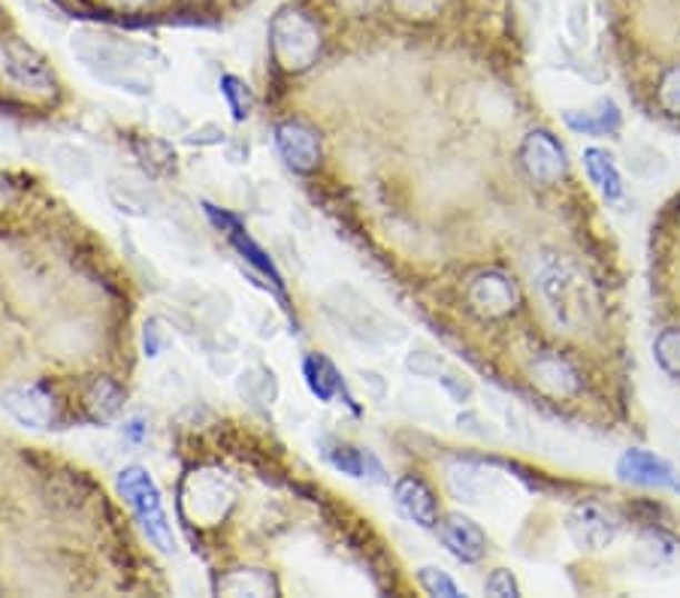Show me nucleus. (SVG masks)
I'll list each match as a JSON object with an SVG mask.
<instances>
[{"instance_id": "c85d7f7f", "label": "nucleus", "mask_w": 680, "mask_h": 598, "mask_svg": "<svg viewBox=\"0 0 680 598\" xmlns=\"http://www.w3.org/2000/svg\"><path fill=\"white\" fill-rule=\"evenodd\" d=\"M653 360L662 372L680 378V327H669L653 339Z\"/></svg>"}, {"instance_id": "4468645a", "label": "nucleus", "mask_w": 680, "mask_h": 598, "mask_svg": "<svg viewBox=\"0 0 680 598\" xmlns=\"http://www.w3.org/2000/svg\"><path fill=\"white\" fill-rule=\"evenodd\" d=\"M436 532L444 550L466 566H476L487 556V535L476 520H469L463 514H448L442 524H436Z\"/></svg>"}, {"instance_id": "7ed1b4c3", "label": "nucleus", "mask_w": 680, "mask_h": 598, "mask_svg": "<svg viewBox=\"0 0 680 598\" xmlns=\"http://www.w3.org/2000/svg\"><path fill=\"white\" fill-rule=\"evenodd\" d=\"M324 46V33L318 28L312 16L302 10L284 7L272 16L270 22V49L272 61L281 73H306L318 61Z\"/></svg>"}, {"instance_id": "dca6fc26", "label": "nucleus", "mask_w": 680, "mask_h": 598, "mask_svg": "<svg viewBox=\"0 0 680 598\" xmlns=\"http://www.w3.org/2000/svg\"><path fill=\"white\" fill-rule=\"evenodd\" d=\"M393 499H397V508L406 520H411L421 529H436L439 524V505H436V496L421 478L414 475H406L400 481L393 484Z\"/></svg>"}, {"instance_id": "6ab92c4d", "label": "nucleus", "mask_w": 680, "mask_h": 598, "mask_svg": "<svg viewBox=\"0 0 680 598\" xmlns=\"http://www.w3.org/2000/svg\"><path fill=\"white\" fill-rule=\"evenodd\" d=\"M237 393L239 399H246L251 408H270L279 399V381L276 372L267 366H249L242 369L237 378Z\"/></svg>"}, {"instance_id": "a878e982", "label": "nucleus", "mask_w": 680, "mask_h": 598, "mask_svg": "<svg viewBox=\"0 0 680 598\" xmlns=\"http://www.w3.org/2000/svg\"><path fill=\"white\" fill-rule=\"evenodd\" d=\"M367 457L369 450L351 448V445H342V441H327L324 460L348 478H367Z\"/></svg>"}, {"instance_id": "58836bf2", "label": "nucleus", "mask_w": 680, "mask_h": 598, "mask_svg": "<svg viewBox=\"0 0 680 598\" xmlns=\"http://www.w3.org/2000/svg\"><path fill=\"white\" fill-rule=\"evenodd\" d=\"M439 385H442L444 393L451 396L453 402H460V406H463V402H469V399H472V393H476V390H472V385L466 381L463 375H457V372L439 375Z\"/></svg>"}, {"instance_id": "e433bc0d", "label": "nucleus", "mask_w": 680, "mask_h": 598, "mask_svg": "<svg viewBox=\"0 0 680 598\" xmlns=\"http://www.w3.org/2000/svg\"><path fill=\"white\" fill-rule=\"evenodd\" d=\"M566 24H569V33H572L574 43L578 46L587 43V37H590V24H587V3H583V0H572L569 16H566Z\"/></svg>"}, {"instance_id": "c756f323", "label": "nucleus", "mask_w": 680, "mask_h": 598, "mask_svg": "<svg viewBox=\"0 0 680 598\" xmlns=\"http://www.w3.org/2000/svg\"><path fill=\"white\" fill-rule=\"evenodd\" d=\"M448 0H390L393 12L406 22H432L444 10Z\"/></svg>"}, {"instance_id": "412c9836", "label": "nucleus", "mask_w": 680, "mask_h": 598, "mask_svg": "<svg viewBox=\"0 0 680 598\" xmlns=\"http://www.w3.org/2000/svg\"><path fill=\"white\" fill-rule=\"evenodd\" d=\"M216 592L221 596H279V584L276 577L260 571V568H239V571H230L227 577H221L216 584Z\"/></svg>"}, {"instance_id": "f257e3e1", "label": "nucleus", "mask_w": 680, "mask_h": 598, "mask_svg": "<svg viewBox=\"0 0 680 598\" xmlns=\"http://www.w3.org/2000/svg\"><path fill=\"white\" fill-rule=\"evenodd\" d=\"M70 52L98 82L133 97H149L154 73L167 67V58L154 46L124 40L119 33L98 28L76 31L70 37Z\"/></svg>"}, {"instance_id": "79ce46f5", "label": "nucleus", "mask_w": 680, "mask_h": 598, "mask_svg": "<svg viewBox=\"0 0 680 598\" xmlns=\"http://www.w3.org/2000/svg\"><path fill=\"white\" fill-rule=\"evenodd\" d=\"M109 3H112V7H116V10H121V12H140V10H146V7H149L151 0H109Z\"/></svg>"}, {"instance_id": "a19ab883", "label": "nucleus", "mask_w": 680, "mask_h": 598, "mask_svg": "<svg viewBox=\"0 0 680 598\" xmlns=\"http://www.w3.org/2000/svg\"><path fill=\"white\" fill-rule=\"evenodd\" d=\"M124 436H128L130 441H142V438L149 436V429H146V423H142L140 417H133V420L124 423Z\"/></svg>"}, {"instance_id": "39448f33", "label": "nucleus", "mask_w": 680, "mask_h": 598, "mask_svg": "<svg viewBox=\"0 0 680 598\" xmlns=\"http://www.w3.org/2000/svg\"><path fill=\"white\" fill-rule=\"evenodd\" d=\"M539 290L548 309L553 311V318L562 321L569 330H578L583 321H587V293H583V285L578 272L572 267H548L539 276Z\"/></svg>"}, {"instance_id": "9b49d317", "label": "nucleus", "mask_w": 680, "mask_h": 598, "mask_svg": "<svg viewBox=\"0 0 680 598\" xmlns=\"http://www.w3.org/2000/svg\"><path fill=\"white\" fill-rule=\"evenodd\" d=\"M617 478L623 484H636V487H650V490L680 492L678 469L669 460L641 448L623 450V457L617 460Z\"/></svg>"}, {"instance_id": "5701e85b", "label": "nucleus", "mask_w": 680, "mask_h": 598, "mask_svg": "<svg viewBox=\"0 0 680 598\" xmlns=\"http://www.w3.org/2000/svg\"><path fill=\"white\" fill-rule=\"evenodd\" d=\"M52 167L67 182H91L94 179V161L82 146L76 142H54L52 146Z\"/></svg>"}, {"instance_id": "f704fd0d", "label": "nucleus", "mask_w": 680, "mask_h": 598, "mask_svg": "<svg viewBox=\"0 0 680 598\" xmlns=\"http://www.w3.org/2000/svg\"><path fill=\"white\" fill-rule=\"evenodd\" d=\"M142 348H146V357H161L170 348V336L161 327V321H149L142 327Z\"/></svg>"}, {"instance_id": "20e7f679", "label": "nucleus", "mask_w": 680, "mask_h": 598, "mask_svg": "<svg viewBox=\"0 0 680 598\" xmlns=\"http://www.w3.org/2000/svg\"><path fill=\"white\" fill-rule=\"evenodd\" d=\"M119 492L121 499L130 505V511L137 514L142 532L149 535V541L161 554H176V535L170 517L163 511V499L158 484L142 466H128L119 471Z\"/></svg>"}, {"instance_id": "a211bd4d", "label": "nucleus", "mask_w": 680, "mask_h": 598, "mask_svg": "<svg viewBox=\"0 0 680 598\" xmlns=\"http://www.w3.org/2000/svg\"><path fill=\"white\" fill-rule=\"evenodd\" d=\"M107 193L112 206H116L121 215H130V218H149V215H154V209L161 206V197L151 191L149 185L128 179V176L109 179Z\"/></svg>"}, {"instance_id": "b1692460", "label": "nucleus", "mask_w": 680, "mask_h": 598, "mask_svg": "<svg viewBox=\"0 0 680 598\" xmlns=\"http://www.w3.org/2000/svg\"><path fill=\"white\" fill-rule=\"evenodd\" d=\"M130 149L137 155V161L151 172V176H170L176 172V151L173 146L161 137H133Z\"/></svg>"}, {"instance_id": "37998d69", "label": "nucleus", "mask_w": 680, "mask_h": 598, "mask_svg": "<svg viewBox=\"0 0 680 598\" xmlns=\"http://www.w3.org/2000/svg\"><path fill=\"white\" fill-rule=\"evenodd\" d=\"M12 197H16V191H12V185L7 182L3 176H0V209H3V206L10 203Z\"/></svg>"}, {"instance_id": "4be33fe9", "label": "nucleus", "mask_w": 680, "mask_h": 598, "mask_svg": "<svg viewBox=\"0 0 680 598\" xmlns=\"http://www.w3.org/2000/svg\"><path fill=\"white\" fill-rule=\"evenodd\" d=\"M583 167H587V176L590 182L599 188L608 203H617L623 197V179L614 167V158L604 149H587L583 151Z\"/></svg>"}, {"instance_id": "bb28decb", "label": "nucleus", "mask_w": 680, "mask_h": 598, "mask_svg": "<svg viewBox=\"0 0 680 598\" xmlns=\"http://www.w3.org/2000/svg\"><path fill=\"white\" fill-rule=\"evenodd\" d=\"M221 97L233 121H246L254 112V91L239 76H221Z\"/></svg>"}, {"instance_id": "1a4fd4ad", "label": "nucleus", "mask_w": 680, "mask_h": 598, "mask_svg": "<svg viewBox=\"0 0 680 598\" xmlns=\"http://www.w3.org/2000/svg\"><path fill=\"white\" fill-rule=\"evenodd\" d=\"M3 58H7L10 76L24 91H31L37 97L58 94V79H54L52 67L33 46H28L24 40H10L3 46Z\"/></svg>"}, {"instance_id": "c9c22d12", "label": "nucleus", "mask_w": 680, "mask_h": 598, "mask_svg": "<svg viewBox=\"0 0 680 598\" xmlns=\"http://www.w3.org/2000/svg\"><path fill=\"white\" fill-rule=\"evenodd\" d=\"M484 592L487 596H499V598H518L520 587H518V580L511 577V571L499 568V571H493V575L487 577Z\"/></svg>"}, {"instance_id": "423d86ee", "label": "nucleus", "mask_w": 680, "mask_h": 598, "mask_svg": "<svg viewBox=\"0 0 680 598\" xmlns=\"http://www.w3.org/2000/svg\"><path fill=\"white\" fill-rule=\"evenodd\" d=\"M466 302H469V311L478 315L481 321H502V318L518 311L520 290L506 272L490 269V272H481V276L469 281Z\"/></svg>"}, {"instance_id": "2f4dec72", "label": "nucleus", "mask_w": 680, "mask_h": 598, "mask_svg": "<svg viewBox=\"0 0 680 598\" xmlns=\"http://www.w3.org/2000/svg\"><path fill=\"white\" fill-rule=\"evenodd\" d=\"M406 372L411 378H439L444 372V357L427 351V348H414L406 357Z\"/></svg>"}, {"instance_id": "0eeeda50", "label": "nucleus", "mask_w": 680, "mask_h": 598, "mask_svg": "<svg viewBox=\"0 0 680 598\" xmlns=\"http://www.w3.org/2000/svg\"><path fill=\"white\" fill-rule=\"evenodd\" d=\"M520 163L536 185L541 188H553L562 182V176L569 170V158L562 142L553 137L551 130H532L527 139L520 142Z\"/></svg>"}, {"instance_id": "f8f14e48", "label": "nucleus", "mask_w": 680, "mask_h": 598, "mask_svg": "<svg viewBox=\"0 0 680 598\" xmlns=\"http://www.w3.org/2000/svg\"><path fill=\"white\" fill-rule=\"evenodd\" d=\"M0 406L7 408V415L24 429H49L58 417L52 393L40 385H19L3 390Z\"/></svg>"}, {"instance_id": "7c9ffc66", "label": "nucleus", "mask_w": 680, "mask_h": 598, "mask_svg": "<svg viewBox=\"0 0 680 598\" xmlns=\"http://www.w3.org/2000/svg\"><path fill=\"white\" fill-rule=\"evenodd\" d=\"M657 100L662 112H669L671 118H680V64H671L666 73L659 76Z\"/></svg>"}, {"instance_id": "cd10ccee", "label": "nucleus", "mask_w": 680, "mask_h": 598, "mask_svg": "<svg viewBox=\"0 0 680 598\" xmlns=\"http://www.w3.org/2000/svg\"><path fill=\"white\" fill-rule=\"evenodd\" d=\"M627 167L636 172L638 179H657V176H666L669 170V161L666 155L653 146H632L627 151Z\"/></svg>"}, {"instance_id": "f03ea898", "label": "nucleus", "mask_w": 680, "mask_h": 598, "mask_svg": "<svg viewBox=\"0 0 680 598\" xmlns=\"http://www.w3.org/2000/svg\"><path fill=\"white\" fill-rule=\"evenodd\" d=\"M324 309L336 321V327L360 345L384 348V345H400L406 339V327L388 318L384 311H378L354 288L330 290L324 297Z\"/></svg>"}, {"instance_id": "aec40b11", "label": "nucleus", "mask_w": 680, "mask_h": 598, "mask_svg": "<svg viewBox=\"0 0 680 598\" xmlns=\"http://www.w3.org/2000/svg\"><path fill=\"white\" fill-rule=\"evenodd\" d=\"M86 415L94 420V423H109L121 415L124 408V390H121L116 381L109 378H94L86 390Z\"/></svg>"}, {"instance_id": "f3484780", "label": "nucleus", "mask_w": 680, "mask_h": 598, "mask_svg": "<svg viewBox=\"0 0 680 598\" xmlns=\"http://www.w3.org/2000/svg\"><path fill=\"white\" fill-rule=\"evenodd\" d=\"M302 378H306V385H309L312 396H318L321 402H333L336 396H342V402H346L354 415H360V408H357L354 396L348 393L342 375L327 360L324 353H309V357L302 360Z\"/></svg>"}, {"instance_id": "72a5a7b5", "label": "nucleus", "mask_w": 680, "mask_h": 598, "mask_svg": "<svg viewBox=\"0 0 680 598\" xmlns=\"http://www.w3.org/2000/svg\"><path fill=\"white\" fill-rule=\"evenodd\" d=\"M590 112H593L596 124H599V133H602V137H617L620 128H623L620 107H617L611 97H599V100H596V107L590 109Z\"/></svg>"}, {"instance_id": "9d476101", "label": "nucleus", "mask_w": 680, "mask_h": 598, "mask_svg": "<svg viewBox=\"0 0 680 598\" xmlns=\"http://www.w3.org/2000/svg\"><path fill=\"white\" fill-rule=\"evenodd\" d=\"M276 149H279L281 161L300 176L318 170L324 158L318 130L309 128L306 121H281L276 128Z\"/></svg>"}, {"instance_id": "4c0bfd02", "label": "nucleus", "mask_w": 680, "mask_h": 598, "mask_svg": "<svg viewBox=\"0 0 680 598\" xmlns=\"http://www.w3.org/2000/svg\"><path fill=\"white\" fill-rule=\"evenodd\" d=\"M562 121H566L574 133H583V137H602L590 109H566V112H562Z\"/></svg>"}, {"instance_id": "ea45409f", "label": "nucleus", "mask_w": 680, "mask_h": 598, "mask_svg": "<svg viewBox=\"0 0 680 598\" xmlns=\"http://www.w3.org/2000/svg\"><path fill=\"white\" fill-rule=\"evenodd\" d=\"M342 10L348 12V16H354V19H363V16H372V12L384 3V0H336Z\"/></svg>"}, {"instance_id": "393cba45", "label": "nucleus", "mask_w": 680, "mask_h": 598, "mask_svg": "<svg viewBox=\"0 0 680 598\" xmlns=\"http://www.w3.org/2000/svg\"><path fill=\"white\" fill-rule=\"evenodd\" d=\"M641 556L650 566H671L680 559V541L674 535L662 532V529H650L641 535Z\"/></svg>"}, {"instance_id": "ddd939ff", "label": "nucleus", "mask_w": 680, "mask_h": 598, "mask_svg": "<svg viewBox=\"0 0 680 598\" xmlns=\"http://www.w3.org/2000/svg\"><path fill=\"white\" fill-rule=\"evenodd\" d=\"M194 505L197 520H206V526L224 520L230 505H233V487L224 478H212V475H197L188 481L182 492V508Z\"/></svg>"}, {"instance_id": "473e14b6", "label": "nucleus", "mask_w": 680, "mask_h": 598, "mask_svg": "<svg viewBox=\"0 0 680 598\" xmlns=\"http://www.w3.org/2000/svg\"><path fill=\"white\" fill-rule=\"evenodd\" d=\"M418 584H421L423 592H430V596H442V598L463 596L460 587L453 584L451 577L444 575L442 568H436V566H423L421 571H418Z\"/></svg>"}, {"instance_id": "6e6552de", "label": "nucleus", "mask_w": 680, "mask_h": 598, "mask_svg": "<svg viewBox=\"0 0 680 598\" xmlns=\"http://www.w3.org/2000/svg\"><path fill=\"white\" fill-rule=\"evenodd\" d=\"M566 532L572 538L574 547L581 550H604V547L614 545L620 524L617 517L604 505L599 502H581L574 505L569 517H566Z\"/></svg>"}, {"instance_id": "2eb2a0df", "label": "nucleus", "mask_w": 680, "mask_h": 598, "mask_svg": "<svg viewBox=\"0 0 680 598\" xmlns=\"http://www.w3.org/2000/svg\"><path fill=\"white\" fill-rule=\"evenodd\" d=\"M529 378L551 399H572L581 390V372L560 353H539L529 363Z\"/></svg>"}]
</instances>
